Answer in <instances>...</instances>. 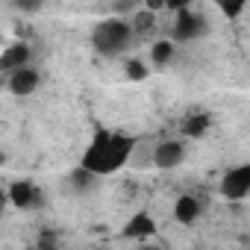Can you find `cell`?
<instances>
[{"label":"cell","instance_id":"6da1fadb","mask_svg":"<svg viewBox=\"0 0 250 250\" xmlns=\"http://www.w3.org/2000/svg\"><path fill=\"white\" fill-rule=\"evenodd\" d=\"M136 136L130 133H118V130H94L91 142L85 145L83 150V159L80 165L97 177H109V174H118L124 165L133 159V150H136Z\"/></svg>","mask_w":250,"mask_h":250},{"label":"cell","instance_id":"7a4b0ae2","mask_svg":"<svg viewBox=\"0 0 250 250\" xmlns=\"http://www.w3.org/2000/svg\"><path fill=\"white\" fill-rule=\"evenodd\" d=\"M136 36H133V27L130 21L124 18H103L94 24L91 30V47L103 56V59H118L124 56L130 47H133Z\"/></svg>","mask_w":250,"mask_h":250},{"label":"cell","instance_id":"3957f363","mask_svg":"<svg viewBox=\"0 0 250 250\" xmlns=\"http://www.w3.org/2000/svg\"><path fill=\"white\" fill-rule=\"evenodd\" d=\"M209 33V21L197 12L188 9H180L174 12V30H171V42L174 44H188V42H197Z\"/></svg>","mask_w":250,"mask_h":250},{"label":"cell","instance_id":"277c9868","mask_svg":"<svg viewBox=\"0 0 250 250\" xmlns=\"http://www.w3.org/2000/svg\"><path fill=\"white\" fill-rule=\"evenodd\" d=\"M42 88V71L36 65H21V68H12L6 74V91L15 94V97H30Z\"/></svg>","mask_w":250,"mask_h":250},{"label":"cell","instance_id":"5b68a950","mask_svg":"<svg viewBox=\"0 0 250 250\" xmlns=\"http://www.w3.org/2000/svg\"><path fill=\"white\" fill-rule=\"evenodd\" d=\"M218 191H221V197L235 200V203H238V200H247V194H250V165L241 162V165L229 168V171L221 177Z\"/></svg>","mask_w":250,"mask_h":250},{"label":"cell","instance_id":"8992f818","mask_svg":"<svg viewBox=\"0 0 250 250\" xmlns=\"http://www.w3.org/2000/svg\"><path fill=\"white\" fill-rule=\"evenodd\" d=\"M186 139H162L156 147H153V153H150V162H153V168H159V171H174V168H180L183 162H186Z\"/></svg>","mask_w":250,"mask_h":250},{"label":"cell","instance_id":"52a82bcc","mask_svg":"<svg viewBox=\"0 0 250 250\" xmlns=\"http://www.w3.org/2000/svg\"><path fill=\"white\" fill-rule=\"evenodd\" d=\"M6 197L15 209H39L44 206V191L33 183V180H12V186L6 188Z\"/></svg>","mask_w":250,"mask_h":250},{"label":"cell","instance_id":"ba28073f","mask_svg":"<svg viewBox=\"0 0 250 250\" xmlns=\"http://www.w3.org/2000/svg\"><path fill=\"white\" fill-rule=\"evenodd\" d=\"M121 235L130 238V241H145V238L156 235V221H153V215L145 212V209H142V212H133V215L127 218V224H124Z\"/></svg>","mask_w":250,"mask_h":250},{"label":"cell","instance_id":"9c48e42d","mask_svg":"<svg viewBox=\"0 0 250 250\" xmlns=\"http://www.w3.org/2000/svg\"><path fill=\"white\" fill-rule=\"evenodd\" d=\"M27 62H33V47L27 42H15L0 53V74H9L12 68H21Z\"/></svg>","mask_w":250,"mask_h":250},{"label":"cell","instance_id":"30bf717a","mask_svg":"<svg viewBox=\"0 0 250 250\" xmlns=\"http://www.w3.org/2000/svg\"><path fill=\"white\" fill-rule=\"evenodd\" d=\"M200 215H203V203H200L194 194H180V197L174 200V221H177V224L188 227V224H194Z\"/></svg>","mask_w":250,"mask_h":250},{"label":"cell","instance_id":"8fae6325","mask_svg":"<svg viewBox=\"0 0 250 250\" xmlns=\"http://www.w3.org/2000/svg\"><path fill=\"white\" fill-rule=\"evenodd\" d=\"M212 130V115L209 112H188L186 118H183V124H180V133H183V139H203L206 133Z\"/></svg>","mask_w":250,"mask_h":250},{"label":"cell","instance_id":"7c38bea8","mask_svg":"<svg viewBox=\"0 0 250 250\" xmlns=\"http://www.w3.org/2000/svg\"><path fill=\"white\" fill-rule=\"evenodd\" d=\"M97 183H100V177H97V174H91V171H85L83 165H77V168L68 174V186H71L77 194H88V191H94V188H97Z\"/></svg>","mask_w":250,"mask_h":250},{"label":"cell","instance_id":"4fadbf2b","mask_svg":"<svg viewBox=\"0 0 250 250\" xmlns=\"http://www.w3.org/2000/svg\"><path fill=\"white\" fill-rule=\"evenodd\" d=\"M174 53H177V44L171 39H156L153 47H150V62L156 68H168L174 62Z\"/></svg>","mask_w":250,"mask_h":250},{"label":"cell","instance_id":"5bb4252c","mask_svg":"<svg viewBox=\"0 0 250 250\" xmlns=\"http://www.w3.org/2000/svg\"><path fill=\"white\" fill-rule=\"evenodd\" d=\"M130 27H133V36H147V33H153V27H156V12H150V9L133 12Z\"/></svg>","mask_w":250,"mask_h":250},{"label":"cell","instance_id":"9a60e30c","mask_svg":"<svg viewBox=\"0 0 250 250\" xmlns=\"http://www.w3.org/2000/svg\"><path fill=\"white\" fill-rule=\"evenodd\" d=\"M212 3H215V6H218V9H221L227 18H229V21H235V18H238V15L247 9V3H250V0H212Z\"/></svg>","mask_w":250,"mask_h":250},{"label":"cell","instance_id":"2e32d148","mask_svg":"<svg viewBox=\"0 0 250 250\" xmlns=\"http://www.w3.org/2000/svg\"><path fill=\"white\" fill-rule=\"evenodd\" d=\"M124 77L127 80H133V83H142V80H147V65L142 62V59H127L124 62Z\"/></svg>","mask_w":250,"mask_h":250},{"label":"cell","instance_id":"e0dca14e","mask_svg":"<svg viewBox=\"0 0 250 250\" xmlns=\"http://www.w3.org/2000/svg\"><path fill=\"white\" fill-rule=\"evenodd\" d=\"M9 6L21 15H36L47 6V0H9Z\"/></svg>","mask_w":250,"mask_h":250},{"label":"cell","instance_id":"ac0fdd59","mask_svg":"<svg viewBox=\"0 0 250 250\" xmlns=\"http://www.w3.org/2000/svg\"><path fill=\"white\" fill-rule=\"evenodd\" d=\"M194 0H165V12H180V9H188Z\"/></svg>","mask_w":250,"mask_h":250},{"label":"cell","instance_id":"d6986e66","mask_svg":"<svg viewBox=\"0 0 250 250\" xmlns=\"http://www.w3.org/2000/svg\"><path fill=\"white\" fill-rule=\"evenodd\" d=\"M145 9H150V12H162V9H165V0H145Z\"/></svg>","mask_w":250,"mask_h":250},{"label":"cell","instance_id":"ffe728a7","mask_svg":"<svg viewBox=\"0 0 250 250\" xmlns=\"http://www.w3.org/2000/svg\"><path fill=\"white\" fill-rule=\"evenodd\" d=\"M39 244H42V247H53V244H56V235H42Z\"/></svg>","mask_w":250,"mask_h":250},{"label":"cell","instance_id":"44dd1931","mask_svg":"<svg viewBox=\"0 0 250 250\" xmlns=\"http://www.w3.org/2000/svg\"><path fill=\"white\" fill-rule=\"evenodd\" d=\"M6 206H9V197H6V191H3V188H0V212H3Z\"/></svg>","mask_w":250,"mask_h":250}]
</instances>
